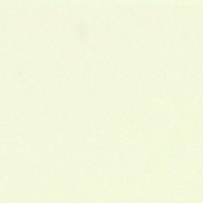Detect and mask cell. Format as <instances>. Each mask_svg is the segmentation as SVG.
<instances>
[{
    "mask_svg": "<svg viewBox=\"0 0 203 203\" xmlns=\"http://www.w3.org/2000/svg\"><path fill=\"white\" fill-rule=\"evenodd\" d=\"M103 183L99 179H94L90 183V188L92 191L98 192L102 189Z\"/></svg>",
    "mask_w": 203,
    "mask_h": 203,
    "instance_id": "4",
    "label": "cell"
},
{
    "mask_svg": "<svg viewBox=\"0 0 203 203\" xmlns=\"http://www.w3.org/2000/svg\"><path fill=\"white\" fill-rule=\"evenodd\" d=\"M100 203H112V201L108 198H104L100 200Z\"/></svg>",
    "mask_w": 203,
    "mask_h": 203,
    "instance_id": "6",
    "label": "cell"
},
{
    "mask_svg": "<svg viewBox=\"0 0 203 203\" xmlns=\"http://www.w3.org/2000/svg\"><path fill=\"white\" fill-rule=\"evenodd\" d=\"M54 197L57 200H62L64 197V192L62 189H56L54 192Z\"/></svg>",
    "mask_w": 203,
    "mask_h": 203,
    "instance_id": "5",
    "label": "cell"
},
{
    "mask_svg": "<svg viewBox=\"0 0 203 203\" xmlns=\"http://www.w3.org/2000/svg\"><path fill=\"white\" fill-rule=\"evenodd\" d=\"M137 203H149V192L146 189H141L138 193Z\"/></svg>",
    "mask_w": 203,
    "mask_h": 203,
    "instance_id": "1",
    "label": "cell"
},
{
    "mask_svg": "<svg viewBox=\"0 0 203 203\" xmlns=\"http://www.w3.org/2000/svg\"><path fill=\"white\" fill-rule=\"evenodd\" d=\"M108 188L110 191L119 192L122 188L121 182L115 179L110 180L108 183Z\"/></svg>",
    "mask_w": 203,
    "mask_h": 203,
    "instance_id": "2",
    "label": "cell"
},
{
    "mask_svg": "<svg viewBox=\"0 0 203 203\" xmlns=\"http://www.w3.org/2000/svg\"><path fill=\"white\" fill-rule=\"evenodd\" d=\"M131 191L126 188H122L118 192V198L121 201H127L131 199Z\"/></svg>",
    "mask_w": 203,
    "mask_h": 203,
    "instance_id": "3",
    "label": "cell"
}]
</instances>
